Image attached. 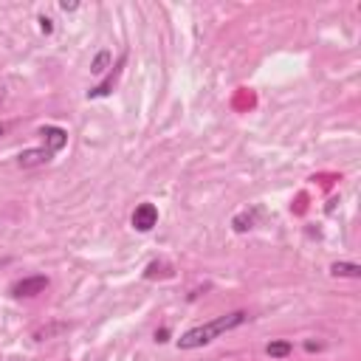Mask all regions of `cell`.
Returning <instances> with one entry per match:
<instances>
[{
	"label": "cell",
	"instance_id": "obj_7",
	"mask_svg": "<svg viewBox=\"0 0 361 361\" xmlns=\"http://www.w3.org/2000/svg\"><path fill=\"white\" fill-rule=\"evenodd\" d=\"M330 274H333V277H353V280H358L361 277V265L358 262H333V265H330Z\"/></svg>",
	"mask_w": 361,
	"mask_h": 361
},
{
	"label": "cell",
	"instance_id": "obj_12",
	"mask_svg": "<svg viewBox=\"0 0 361 361\" xmlns=\"http://www.w3.org/2000/svg\"><path fill=\"white\" fill-rule=\"evenodd\" d=\"M59 9H63V12H76L79 3H76V0H63V3H59Z\"/></svg>",
	"mask_w": 361,
	"mask_h": 361
},
{
	"label": "cell",
	"instance_id": "obj_1",
	"mask_svg": "<svg viewBox=\"0 0 361 361\" xmlns=\"http://www.w3.org/2000/svg\"><path fill=\"white\" fill-rule=\"evenodd\" d=\"M246 322H249V313H246V311H231V313L218 316V319L206 322V324L189 327L187 333L180 336L175 344H178V350H198V347H203V344H209V342L220 339L223 333H229V330H234V327H240V324H246Z\"/></svg>",
	"mask_w": 361,
	"mask_h": 361
},
{
	"label": "cell",
	"instance_id": "obj_9",
	"mask_svg": "<svg viewBox=\"0 0 361 361\" xmlns=\"http://www.w3.org/2000/svg\"><path fill=\"white\" fill-rule=\"evenodd\" d=\"M107 65H110V51H99V54H96V59L90 63V71H94V74H105V71H107Z\"/></svg>",
	"mask_w": 361,
	"mask_h": 361
},
{
	"label": "cell",
	"instance_id": "obj_6",
	"mask_svg": "<svg viewBox=\"0 0 361 361\" xmlns=\"http://www.w3.org/2000/svg\"><path fill=\"white\" fill-rule=\"evenodd\" d=\"M122 65H125V56L118 59V65H116V71L102 82V85H96L94 90H87V99H99V96H107L110 90H113V85H116V79H118V74H122Z\"/></svg>",
	"mask_w": 361,
	"mask_h": 361
},
{
	"label": "cell",
	"instance_id": "obj_10",
	"mask_svg": "<svg viewBox=\"0 0 361 361\" xmlns=\"http://www.w3.org/2000/svg\"><path fill=\"white\" fill-rule=\"evenodd\" d=\"M251 223H254V215H249V212H243V215H237L234 220H231V226H234V231H249L251 229Z\"/></svg>",
	"mask_w": 361,
	"mask_h": 361
},
{
	"label": "cell",
	"instance_id": "obj_8",
	"mask_svg": "<svg viewBox=\"0 0 361 361\" xmlns=\"http://www.w3.org/2000/svg\"><path fill=\"white\" fill-rule=\"evenodd\" d=\"M265 353H268L271 358H285V355L293 353V344H291V342H271V344L265 347Z\"/></svg>",
	"mask_w": 361,
	"mask_h": 361
},
{
	"label": "cell",
	"instance_id": "obj_14",
	"mask_svg": "<svg viewBox=\"0 0 361 361\" xmlns=\"http://www.w3.org/2000/svg\"><path fill=\"white\" fill-rule=\"evenodd\" d=\"M3 130H6V127H3V125H0V136H3Z\"/></svg>",
	"mask_w": 361,
	"mask_h": 361
},
{
	"label": "cell",
	"instance_id": "obj_3",
	"mask_svg": "<svg viewBox=\"0 0 361 361\" xmlns=\"http://www.w3.org/2000/svg\"><path fill=\"white\" fill-rule=\"evenodd\" d=\"M45 288H48V277H43V274H34V277L17 280V282L12 285V293H14L17 299H23V296H37V293H43Z\"/></svg>",
	"mask_w": 361,
	"mask_h": 361
},
{
	"label": "cell",
	"instance_id": "obj_13",
	"mask_svg": "<svg viewBox=\"0 0 361 361\" xmlns=\"http://www.w3.org/2000/svg\"><path fill=\"white\" fill-rule=\"evenodd\" d=\"M167 336H169V330H167V327H164V330H156V342H158V344H164V342H169Z\"/></svg>",
	"mask_w": 361,
	"mask_h": 361
},
{
	"label": "cell",
	"instance_id": "obj_5",
	"mask_svg": "<svg viewBox=\"0 0 361 361\" xmlns=\"http://www.w3.org/2000/svg\"><path fill=\"white\" fill-rule=\"evenodd\" d=\"M51 156H54V153H48L45 147H40V149H25V153L17 156V164H20V167H40V164H48Z\"/></svg>",
	"mask_w": 361,
	"mask_h": 361
},
{
	"label": "cell",
	"instance_id": "obj_4",
	"mask_svg": "<svg viewBox=\"0 0 361 361\" xmlns=\"http://www.w3.org/2000/svg\"><path fill=\"white\" fill-rule=\"evenodd\" d=\"M40 136H43V141H45V149H48V153H59V149L68 144V133H65L63 127H56V125L40 127Z\"/></svg>",
	"mask_w": 361,
	"mask_h": 361
},
{
	"label": "cell",
	"instance_id": "obj_2",
	"mask_svg": "<svg viewBox=\"0 0 361 361\" xmlns=\"http://www.w3.org/2000/svg\"><path fill=\"white\" fill-rule=\"evenodd\" d=\"M130 223H133V229L141 231V234L153 231L156 223H158V209H156V203H149V200L138 203V206H136V212H133V218H130Z\"/></svg>",
	"mask_w": 361,
	"mask_h": 361
},
{
	"label": "cell",
	"instance_id": "obj_11",
	"mask_svg": "<svg viewBox=\"0 0 361 361\" xmlns=\"http://www.w3.org/2000/svg\"><path fill=\"white\" fill-rule=\"evenodd\" d=\"M40 32H43V34H51V32H54V20H51V17H45V14L40 17Z\"/></svg>",
	"mask_w": 361,
	"mask_h": 361
}]
</instances>
